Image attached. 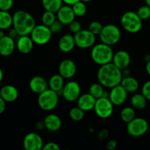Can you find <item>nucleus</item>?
<instances>
[{
	"label": "nucleus",
	"mask_w": 150,
	"mask_h": 150,
	"mask_svg": "<svg viewBox=\"0 0 150 150\" xmlns=\"http://www.w3.org/2000/svg\"><path fill=\"white\" fill-rule=\"evenodd\" d=\"M97 79L104 87L111 89L121 83L123 79L122 70L110 62L100 66L97 73Z\"/></svg>",
	"instance_id": "1"
},
{
	"label": "nucleus",
	"mask_w": 150,
	"mask_h": 150,
	"mask_svg": "<svg viewBox=\"0 0 150 150\" xmlns=\"http://www.w3.org/2000/svg\"><path fill=\"white\" fill-rule=\"evenodd\" d=\"M13 26L17 30L19 36L29 35L36 26L35 19L30 13L25 10H17L13 15Z\"/></svg>",
	"instance_id": "2"
},
{
	"label": "nucleus",
	"mask_w": 150,
	"mask_h": 150,
	"mask_svg": "<svg viewBox=\"0 0 150 150\" xmlns=\"http://www.w3.org/2000/svg\"><path fill=\"white\" fill-rule=\"evenodd\" d=\"M114 54L111 45L101 42L92 46L91 58L95 64L102 66L111 62Z\"/></svg>",
	"instance_id": "3"
},
{
	"label": "nucleus",
	"mask_w": 150,
	"mask_h": 150,
	"mask_svg": "<svg viewBox=\"0 0 150 150\" xmlns=\"http://www.w3.org/2000/svg\"><path fill=\"white\" fill-rule=\"evenodd\" d=\"M121 26L129 33H138L142 28V20L137 13L127 11L125 13L120 20Z\"/></svg>",
	"instance_id": "4"
},
{
	"label": "nucleus",
	"mask_w": 150,
	"mask_h": 150,
	"mask_svg": "<svg viewBox=\"0 0 150 150\" xmlns=\"http://www.w3.org/2000/svg\"><path fill=\"white\" fill-rule=\"evenodd\" d=\"M59 96V95L58 92L48 88L46 90L38 95V105L45 111H52L58 105Z\"/></svg>",
	"instance_id": "5"
},
{
	"label": "nucleus",
	"mask_w": 150,
	"mask_h": 150,
	"mask_svg": "<svg viewBox=\"0 0 150 150\" xmlns=\"http://www.w3.org/2000/svg\"><path fill=\"white\" fill-rule=\"evenodd\" d=\"M99 37L101 42L112 46L119 42L121 38V32L116 25L107 24L103 26Z\"/></svg>",
	"instance_id": "6"
},
{
	"label": "nucleus",
	"mask_w": 150,
	"mask_h": 150,
	"mask_svg": "<svg viewBox=\"0 0 150 150\" xmlns=\"http://www.w3.org/2000/svg\"><path fill=\"white\" fill-rule=\"evenodd\" d=\"M52 32L49 26L42 24L36 25L30 34L32 39L37 45H45L51 40Z\"/></svg>",
	"instance_id": "7"
},
{
	"label": "nucleus",
	"mask_w": 150,
	"mask_h": 150,
	"mask_svg": "<svg viewBox=\"0 0 150 150\" xmlns=\"http://www.w3.org/2000/svg\"><path fill=\"white\" fill-rule=\"evenodd\" d=\"M149 129V124L145 119L135 117L132 121L127 123V133L133 137H140L146 134Z\"/></svg>",
	"instance_id": "8"
},
{
	"label": "nucleus",
	"mask_w": 150,
	"mask_h": 150,
	"mask_svg": "<svg viewBox=\"0 0 150 150\" xmlns=\"http://www.w3.org/2000/svg\"><path fill=\"white\" fill-rule=\"evenodd\" d=\"M114 105L110 100L109 98L102 97L96 100L94 111L100 118L108 119L114 113Z\"/></svg>",
	"instance_id": "9"
},
{
	"label": "nucleus",
	"mask_w": 150,
	"mask_h": 150,
	"mask_svg": "<svg viewBox=\"0 0 150 150\" xmlns=\"http://www.w3.org/2000/svg\"><path fill=\"white\" fill-rule=\"evenodd\" d=\"M76 46L82 49L91 48L96 41V35L90 32L89 29H81L80 32L74 35Z\"/></svg>",
	"instance_id": "10"
},
{
	"label": "nucleus",
	"mask_w": 150,
	"mask_h": 150,
	"mask_svg": "<svg viewBox=\"0 0 150 150\" xmlns=\"http://www.w3.org/2000/svg\"><path fill=\"white\" fill-rule=\"evenodd\" d=\"M62 95L67 102H75L81 96V86L78 82L70 81L64 84Z\"/></svg>",
	"instance_id": "11"
},
{
	"label": "nucleus",
	"mask_w": 150,
	"mask_h": 150,
	"mask_svg": "<svg viewBox=\"0 0 150 150\" xmlns=\"http://www.w3.org/2000/svg\"><path fill=\"white\" fill-rule=\"evenodd\" d=\"M23 146L26 150H40L44 146L42 137L36 133L26 135L23 141Z\"/></svg>",
	"instance_id": "12"
},
{
	"label": "nucleus",
	"mask_w": 150,
	"mask_h": 150,
	"mask_svg": "<svg viewBox=\"0 0 150 150\" xmlns=\"http://www.w3.org/2000/svg\"><path fill=\"white\" fill-rule=\"evenodd\" d=\"M127 95L128 92L126 89L121 84H119L111 88L108 98L114 105L120 106L125 103L127 98Z\"/></svg>",
	"instance_id": "13"
},
{
	"label": "nucleus",
	"mask_w": 150,
	"mask_h": 150,
	"mask_svg": "<svg viewBox=\"0 0 150 150\" xmlns=\"http://www.w3.org/2000/svg\"><path fill=\"white\" fill-rule=\"evenodd\" d=\"M59 73L64 79H70L76 75L77 67L74 62L71 59H64L59 64Z\"/></svg>",
	"instance_id": "14"
},
{
	"label": "nucleus",
	"mask_w": 150,
	"mask_h": 150,
	"mask_svg": "<svg viewBox=\"0 0 150 150\" xmlns=\"http://www.w3.org/2000/svg\"><path fill=\"white\" fill-rule=\"evenodd\" d=\"M76 17L72 6L67 4L62 6L61 8L57 13V19L64 25L70 24L75 20Z\"/></svg>",
	"instance_id": "15"
},
{
	"label": "nucleus",
	"mask_w": 150,
	"mask_h": 150,
	"mask_svg": "<svg viewBox=\"0 0 150 150\" xmlns=\"http://www.w3.org/2000/svg\"><path fill=\"white\" fill-rule=\"evenodd\" d=\"M130 61H131V59H130L129 53L126 51L120 50L114 54L111 62L115 64L120 70H123L124 69L128 67L130 64Z\"/></svg>",
	"instance_id": "16"
},
{
	"label": "nucleus",
	"mask_w": 150,
	"mask_h": 150,
	"mask_svg": "<svg viewBox=\"0 0 150 150\" xmlns=\"http://www.w3.org/2000/svg\"><path fill=\"white\" fill-rule=\"evenodd\" d=\"M16 44L14 38L9 35H5L0 38V54L3 57H9L13 54Z\"/></svg>",
	"instance_id": "17"
},
{
	"label": "nucleus",
	"mask_w": 150,
	"mask_h": 150,
	"mask_svg": "<svg viewBox=\"0 0 150 150\" xmlns=\"http://www.w3.org/2000/svg\"><path fill=\"white\" fill-rule=\"evenodd\" d=\"M29 86V89L33 93L40 95L48 89V82H47V81L42 76H36L30 79Z\"/></svg>",
	"instance_id": "18"
},
{
	"label": "nucleus",
	"mask_w": 150,
	"mask_h": 150,
	"mask_svg": "<svg viewBox=\"0 0 150 150\" xmlns=\"http://www.w3.org/2000/svg\"><path fill=\"white\" fill-rule=\"evenodd\" d=\"M34 41L31 36L29 35H21L18 38L16 42V48L18 51L23 54H29L33 49Z\"/></svg>",
	"instance_id": "19"
},
{
	"label": "nucleus",
	"mask_w": 150,
	"mask_h": 150,
	"mask_svg": "<svg viewBox=\"0 0 150 150\" xmlns=\"http://www.w3.org/2000/svg\"><path fill=\"white\" fill-rule=\"evenodd\" d=\"M96 98H94L90 93H86L81 95L77 100V106L83 111H90L94 109L96 103Z\"/></svg>",
	"instance_id": "20"
},
{
	"label": "nucleus",
	"mask_w": 150,
	"mask_h": 150,
	"mask_svg": "<svg viewBox=\"0 0 150 150\" xmlns=\"http://www.w3.org/2000/svg\"><path fill=\"white\" fill-rule=\"evenodd\" d=\"M0 98L7 103L16 101L18 98V90L13 85H5L0 89Z\"/></svg>",
	"instance_id": "21"
},
{
	"label": "nucleus",
	"mask_w": 150,
	"mask_h": 150,
	"mask_svg": "<svg viewBox=\"0 0 150 150\" xmlns=\"http://www.w3.org/2000/svg\"><path fill=\"white\" fill-rule=\"evenodd\" d=\"M45 128L51 132L58 131L62 127V120L58 115L55 114H50L47 115L43 120Z\"/></svg>",
	"instance_id": "22"
},
{
	"label": "nucleus",
	"mask_w": 150,
	"mask_h": 150,
	"mask_svg": "<svg viewBox=\"0 0 150 150\" xmlns=\"http://www.w3.org/2000/svg\"><path fill=\"white\" fill-rule=\"evenodd\" d=\"M76 45L74 36L69 34L63 35L59 40V48L63 53H70L74 49Z\"/></svg>",
	"instance_id": "23"
},
{
	"label": "nucleus",
	"mask_w": 150,
	"mask_h": 150,
	"mask_svg": "<svg viewBox=\"0 0 150 150\" xmlns=\"http://www.w3.org/2000/svg\"><path fill=\"white\" fill-rule=\"evenodd\" d=\"M64 79L59 74L53 75L48 80V87L52 90L58 92L59 95L61 94L64 86Z\"/></svg>",
	"instance_id": "24"
},
{
	"label": "nucleus",
	"mask_w": 150,
	"mask_h": 150,
	"mask_svg": "<svg viewBox=\"0 0 150 150\" xmlns=\"http://www.w3.org/2000/svg\"><path fill=\"white\" fill-rule=\"evenodd\" d=\"M120 84L126 89L128 93H134L139 88V83L137 79L130 76L123 77Z\"/></svg>",
	"instance_id": "25"
},
{
	"label": "nucleus",
	"mask_w": 150,
	"mask_h": 150,
	"mask_svg": "<svg viewBox=\"0 0 150 150\" xmlns=\"http://www.w3.org/2000/svg\"><path fill=\"white\" fill-rule=\"evenodd\" d=\"M148 100L142 93H136L132 96L130 103L135 109L143 110L146 108Z\"/></svg>",
	"instance_id": "26"
},
{
	"label": "nucleus",
	"mask_w": 150,
	"mask_h": 150,
	"mask_svg": "<svg viewBox=\"0 0 150 150\" xmlns=\"http://www.w3.org/2000/svg\"><path fill=\"white\" fill-rule=\"evenodd\" d=\"M13 25V16L9 11H0V29L6 30Z\"/></svg>",
	"instance_id": "27"
},
{
	"label": "nucleus",
	"mask_w": 150,
	"mask_h": 150,
	"mask_svg": "<svg viewBox=\"0 0 150 150\" xmlns=\"http://www.w3.org/2000/svg\"><path fill=\"white\" fill-rule=\"evenodd\" d=\"M62 0H42L43 8L48 11L57 13V11L62 6Z\"/></svg>",
	"instance_id": "28"
},
{
	"label": "nucleus",
	"mask_w": 150,
	"mask_h": 150,
	"mask_svg": "<svg viewBox=\"0 0 150 150\" xmlns=\"http://www.w3.org/2000/svg\"><path fill=\"white\" fill-rule=\"evenodd\" d=\"M120 117L124 122L128 123L136 117V111L133 106H127L122 108L120 112Z\"/></svg>",
	"instance_id": "29"
},
{
	"label": "nucleus",
	"mask_w": 150,
	"mask_h": 150,
	"mask_svg": "<svg viewBox=\"0 0 150 150\" xmlns=\"http://www.w3.org/2000/svg\"><path fill=\"white\" fill-rule=\"evenodd\" d=\"M104 86L101 83H92L89 89V93H90L94 98L98 99L100 98H102L103 96V94L105 90H104Z\"/></svg>",
	"instance_id": "30"
},
{
	"label": "nucleus",
	"mask_w": 150,
	"mask_h": 150,
	"mask_svg": "<svg viewBox=\"0 0 150 150\" xmlns=\"http://www.w3.org/2000/svg\"><path fill=\"white\" fill-rule=\"evenodd\" d=\"M72 7H73L75 15L77 17H83L87 13V7L86 5V3L83 2L81 0L73 4Z\"/></svg>",
	"instance_id": "31"
},
{
	"label": "nucleus",
	"mask_w": 150,
	"mask_h": 150,
	"mask_svg": "<svg viewBox=\"0 0 150 150\" xmlns=\"http://www.w3.org/2000/svg\"><path fill=\"white\" fill-rule=\"evenodd\" d=\"M84 112L79 106L73 107L69 111V116L70 119L75 122H80L84 117Z\"/></svg>",
	"instance_id": "32"
},
{
	"label": "nucleus",
	"mask_w": 150,
	"mask_h": 150,
	"mask_svg": "<svg viewBox=\"0 0 150 150\" xmlns=\"http://www.w3.org/2000/svg\"><path fill=\"white\" fill-rule=\"evenodd\" d=\"M57 19L55 13L45 10L42 16V22L44 25L51 26Z\"/></svg>",
	"instance_id": "33"
},
{
	"label": "nucleus",
	"mask_w": 150,
	"mask_h": 150,
	"mask_svg": "<svg viewBox=\"0 0 150 150\" xmlns=\"http://www.w3.org/2000/svg\"><path fill=\"white\" fill-rule=\"evenodd\" d=\"M137 14L142 21L147 20L150 18V7L148 5H144L139 7L137 10Z\"/></svg>",
	"instance_id": "34"
},
{
	"label": "nucleus",
	"mask_w": 150,
	"mask_h": 150,
	"mask_svg": "<svg viewBox=\"0 0 150 150\" xmlns=\"http://www.w3.org/2000/svg\"><path fill=\"white\" fill-rule=\"evenodd\" d=\"M103 28V26L99 21H92L89 23L88 29L94 35H99L102 31Z\"/></svg>",
	"instance_id": "35"
},
{
	"label": "nucleus",
	"mask_w": 150,
	"mask_h": 150,
	"mask_svg": "<svg viewBox=\"0 0 150 150\" xmlns=\"http://www.w3.org/2000/svg\"><path fill=\"white\" fill-rule=\"evenodd\" d=\"M13 6V0H0V10L10 11Z\"/></svg>",
	"instance_id": "36"
},
{
	"label": "nucleus",
	"mask_w": 150,
	"mask_h": 150,
	"mask_svg": "<svg viewBox=\"0 0 150 150\" xmlns=\"http://www.w3.org/2000/svg\"><path fill=\"white\" fill-rule=\"evenodd\" d=\"M68 27L70 32H71L72 33L74 34V35L81 30V24L80 23V22H79L78 21L76 20H74L73 22H71V23L68 25Z\"/></svg>",
	"instance_id": "37"
},
{
	"label": "nucleus",
	"mask_w": 150,
	"mask_h": 150,
	"mask_svg": "<svg viewBox=\"0 0 150 150\" xmlns=\"http://www.w3.org/2000/svg\"><path fill=\"white\" fill-rule=\"evenodd\" d=\"M63 26H64V24L62 23H61L58 19H57L56 21L51 26H49V27L53 34H57L62 30Z\"/></svg>",
	"instance_id": "38"
},
{
	"label": "nucleus",
	"mask_w": 150,
	"mask_h": 150,
	"mask_svg": "<svg viewBox=\"0 0 150 150\" xmlns=\"http://www.w3.org/2000/svg\"><path fill=\"white\" fill-rule=\"evenodd\" d=\"M142 93L148 100L150 101V80L144 83V84L142 86Z\"/></svg>",
	"instance_id": "39"
},
{
	"label": "nucleus",
	"mask_w": 150,
	"mask_h": 150,
	"mask_svg": "<svg viewBox=\"0 0 150 150\" xmlns=\"http://www.w3.org/2000/svg\"><path fill=\"white\" fill-rule=\"evenodd\" d=\"M43 150H60V146L57 143L53 142L45 144L42 147Z\"/></svg>",
	"instance_id": "40"
},
{
	"label": "nucleus",
	"mask_w": 150,
	"mask_h": 150,
	"mask_svg": "<svg viewBox=\"0 0 150 150\" xmlns=\"http://www.w3.org/2000/svg\"><path fill=\"white\" fill-rule=\"evenodd\" d=\"M108 137V130L106 129L101 130L99 133H98V138L99 140L104 141Z\"/></svg>",
	"instance_id": "41"
},
{
	"label": "nucleus",
	"mask_w": 150,
	"mask_h": 150,
	"mask_svg": "<svg viewBox=\"0 0 150 150\" xmlns=\"http://www.w3.org/2000/svg\"><path fill=\"white\" fill-rule=\"evenodd\" d=\"M117 144H118V143H117V142L116 140H114V139L110 140L109 142L107 143V149L109 150H114L117 148Z\"/></svg>",
	"instance_id": "42"
},
{
	"label": "nucleus",
	"mask_w": 150,
	"mask_h": 150,
	"mask_svg": "<svg viewBox=\"0 0 150 150\" xmlns=\"http://www.w3.org/2000/svg\"><path fill=\"white\" fill-rule=\"evenodd\" d=\"M8 35H9V36L11 37V38H14V39L16 38H17L18 36H19V35H18V33L17 30H16V29H15L13 26V28H12V29H10V30H9Z\"/></svg>",
	"instance_id": "43"
},
{
	"label": "nucleus",
	"mask_w": 150,
	"mask_h": 150,
	"mask_svg": "<svg viewBox=\"0 0 150 150\" xmlns=\"http://www.w3.org/2000/svg\"><path fill=\"white\" fill-rule=\"evenodd\" d=\"M6 101L0 98V114H2L6 109Z\"/></svg>",
	"instance_id": "44"
},
{
	"label": "nucleus",
	"mask_w": 150,
	"mask_h": 150,
	"mask_svg": "<svg viewBox=\"0 0 150 150\" xmlns=\"http://www.w3.org/2000/svg\"><path fill=\"white\" fill-rule=\"evenodd\" d=\"M79 1H81V0H62L63 3L70 6H73V4H75Z\"/></svg>",
	"instance_id": "45"
},
{
	"label": "nucleus",
	"mask_w": 150,
	"mask_h": 150,
	"mask_svg": "<svg viewBox=\"0 0 150 150\" xmlns=\"http://www.w3.org/2000/svg\"><path fill=\"white\" fill-rule=\"evenodd\" d=\"M36 128L38 129V130H41L42 129L45 128V124H44V122H38L36 123Z\"/></svg>",
	"instance_id": "46"
},
{
	"label": "nucleus",
	"mask_w": 150,
	"mask_h": 150,
	"mask_svg": "<svg viewBox=\"0 0 150 150\" xmlns=\"http://www.w3.org/2000/svg\"><path fill=\"white\" fill-rule=\"evenodd\" d=\"M146 71L147 73V74L150 76V61L146 62Z\"/></svg>",
	"instance_id": "47"
},
{
	"label": "nucleus",
	"mask_w": 150,
	"mask_h": 150,
	"mask_svg": "<svg viewBox=\"0 0 150 150\" xmlns=\"http://www.w3.org/2000/svg\"><path fill=\"white\" fill-rule=\"evenodd\" d=\"M144 60L146 62V63L148 62H149L150 61V55H149V54H147V55H145L144 57Z\"/></svg>",
	"instance_id": "48"
},
{
	"label": "nucleus",
	"mask_w": 150,
	"mask_h": 150,
	"mask_svg": "<svg viewBox=\"0 0 150 150\" xmlns=\"http://www.w3.org/2000/svg\"><path fill=\"white\" fill-rule=\"evenodd\" d=\"M3 75H4L3 70L1 69H0V81H1L3 80Z\"/></svg>",
	"instance_id": "49"
},
{
	"label": "nucleus",
	"mask_w": 150,
	"mask_h": 150,
	"mask_svg": "<svg viewBox=\"0 0 150 150\" xmlns=\"http://www.w3.org/2000/svg\"><path fill=\"white\" fill-rule=\"evenodd\" d=\"M5 34H4V30H1V31H0V38H3V37H4L5 36Z\"/></svg>",
	"instance_id": "50"
},
{
	"label": "nucleus",
	"mask_w": 150,
	"mask_h": 150,
	"mask_svg": "<svg viewBox=\"0 0 150 150\" xmlns=\"http://www.w3.org/2000/svg\"><path fill=\"white\" fill-rule=\"evenodd\" d=\"M145 2H146V5L149 6L150 7V0H145Z\"/></svg>",
	"instance_id": "51"
},
{
	"label": "nucleus",
	"mask_w": 150,
	"mask_h": 150,
	"mask_svg": "<svg viewBox=\"0 0 150 150\" xmlns=\"http://www.w3.org/2000/svg\"><path fill=\"white\" fill-rule=\"evenodd\" d=\"M81 1H83V2H85V3H87V2H89V1H92V0H81Z\"/></svg>",
	"instance_id": "52"
}]
</instances>
